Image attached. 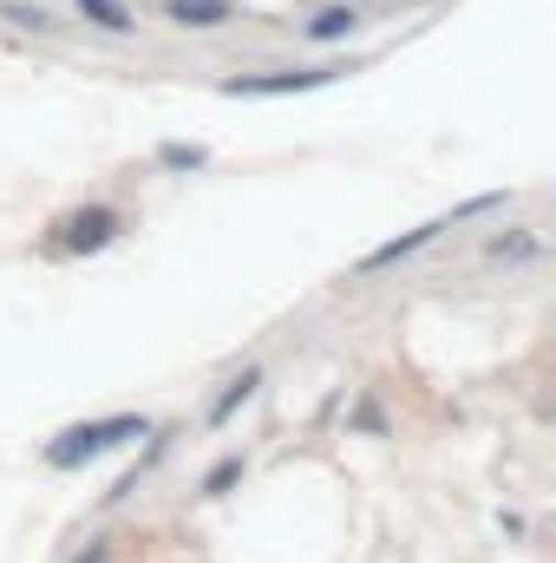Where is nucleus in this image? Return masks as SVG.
Segmentation results:
<instances>
[{
  "label": "nucleus",
  "mask_w": 556,
  "mask_h": 563,
  "mask_svg": "<svg viewBox=\"0 0 556 563\" xmlns=\"http://www.w3.org/2000/svg\"><path fill=\"white\" fill-rule=\"evenodd\" d=\"M151 426L138 420V413H112V420H79L66 426L59 439H46V465L53 472H79L86 459H99V452H119V445H132V439H144Z\"/></svg>",
  "instance_id": "1"
},
{
  "label": "nucleus",
  "mask_w": 556,
  "mask_h": 563,
  "mask_svg": "<svg viewBox=\"0 0 556 563\" xmlns=\"http://www.w3.org/2000/svg\"><path fill=\"white\" fill-rule=\"evenodd\" d=\"M119 230H125V217H119L112 203H86V210H73V217L59 223V243H66L73 256H92V250L119 243Z\"/></svg>",
  "instance_id": "2"
},
{
  "label": "nucleus",
  "mask_w": 556,
  "mask_h": 563,
  "mask_svg": "<svg viewBox=\"0 0 556 563\" xmlns=\"http://www.w3.org/2000/svg\"><path fill=\"white\" fill-rule=\"evenodd\" d=\"M341 79V66H308V73H263V79H223L230 99H281V92H308V86H327Z\"/></svg>",
  "instance_id": "3"
},
{
  "label": "nucleus",
  "mask_w": 556,
  "mask_h": 563,
  "mask_svg": "<svg viewBox=\"0 0 556 563\" xmlns=\"http://www.w3.org/2000/svg\"><path fill=\"white\" fill-rule=\"evenodd\" d=\"M478 210H498V197H471L465 210H452V217H438V223H419L413 236H400V243H387V250H374V256H367V269H393L400 256H413V250H425V243H432L438 230H452L458 217H478Z\"/></svg>",
  "instance_id": "4"
},
{
  "label": "nucleus",
  "mask_w": 556,
  "mask_h": 563,
  "mask_svg": "<svg viewBox=\"0 0 556 563\" xmlns=\"http://www.w3.org/2000/svg\"><path fill=\"white\" fill-rule=\"evenodd\" d=\"M236 7L230 0H164V20H177V26H223Z\"/></svg>",
  "instance_id": "5"
},
{
  "label": "nucleus",
  "mask_w": 556,
  "mask_h": 563,
  "mask_svg": "<svg viewBox=\"0 0 556 563\" xmlns=\"http://www.w3.org/2000/svg\"><path fill=\"white\" fill-rule=\"evenodd\" d=\"M354 26H360V13H354V7H321V13L308 20V40H314V46H334V40H347Z\"/></svg>",
  "instance_id": "6"
},
{
  "label": "nucleus",
  "mask_w": 556,
  "mask_h": 563,
  "mask_svg": "<svg viewBox=\"0 0 556 563\" xmlns=\"http://www.w3.org/2000/svg\"><path fill=\"white\" fill-rule=\"evenodd\" d=\"M79 13H86V20H99L105 33H125V26H132V13H125L119 0H79Z\"/></svg>",
  "instance_id": "7"
},
{
  "label": "nucleus",
  "mask_w": 556,
  "mask_h": 563,
  "mask_svg": "<svg viewBox=\"0 0 556 563\" xmlns=\"http://www.w3.org/2000/svg\"><path fill=\"white\" fill-rule=\"evenodd\" d=\"M256 380H263V374H256V367H249V374H243V380H230V394H223V400H216V413H210V420H230V413H236V407H243V400H249V394H256Z\"/></svg>",
  "instance_id": "8"
},
{
  "label": "nucleus",
  "mask_w": 556,
  "mask_h": 563,
  "mask_svg": "<svg viewBox=\"0 0 556 563\" xmlns=\"http://www.w3.org/2000/svg\"><path fill=\"white\" fill-rule=\"evenodd\" d=\"M236 478H243V459H223V465H216V472H210V478H203V492H210V498H216V492H230V485H236Z\"/></svg>",
  "instance_id": "9"
},
{
  "label": "nucleus",
  "mask_w": 556,
  "mask_h": 563,
  "mask_svg": "<svg viewBox=\"0 0 556 563\" xmlns=\"http://www.w3.org/2000/svg\"><path fill=\"white\" fill-rule=\"evenodd\" d=\"M164 164H203V151L197 144H164Z\"/></svg>",
  "instance_id": "10"
},
{
  "label": "nucleus",
  "mask_w": 556,
  "mask_h": 563,
  "mask_svg": "<svg viewBox=\"0 0 556 563\" xmlns=\"http://www.w3.org/2000/svg\"><path fill=\"white\" fill-rule=\"evenodd\" d=\"M105 558H112V551H105V544H92V551H86L79 563H105Z\"/></svg>",
  "instance_id": "11"
}]
</instances>
